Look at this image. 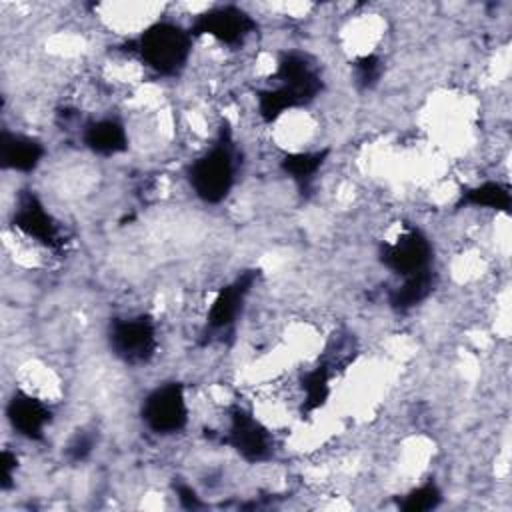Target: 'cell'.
I'll use <instances>...</instances> for the list:
<instances>
[{
	"instance_id": "cell-1",
	"label": "cell",
	"mask_w": 512,
	"mask_h": 512,
	"mask_svg": "<svg viewBox=\"0 0 512 512\" xmlns=\"http://www.w3.org/2000/svg\"><path fill=\"white\" fill-rule=\"evenodd\" d=\"M276 78V86L260 92L258 96V110L266 122L276 120L288 108L306 104L320 90V76L298 52H290L280 58Z\"/></svg>"
},
{
	"instance_id": "cell-2",
	"label": "cell",
	"mask_w": 512,
	"mask_h": 512,
	"mask_svg": "<svg viewBox=\"0 0 512 512\" xmlns=\"http://www.w3.org/2000/svg\"><path fill=\"white\" fill-rule=\"evenodd\" d=\"M150 70L172 76L184 68L192 52V34L174 22H154L130 48Z\"/></svg>"
},
{
	"instance_id": "cell-3",
	"label": "cell",
	"mask_w": 512,
	"mask_h": 512,
	"mask_svg": "<svg viewBox=\"0 0 512 512\" xmlns=\"http://www.w3.org/2000/svg\"><path fill=\"white\" fill-rule=\"evenodd\" d=\"M188 180L194 194L208 204L222 202L228 196L234 184V156L226 136L190 164Z\"/></svg>"
},
{
	"instance_id": "cell-4",
	"label": "cell",
	"mask_w": 512,
	"mask_h": 512,
	"mask_svg": "<svg viewBox=\"0 0 512 512\" xmlns=\"http://www.w3.org/2000/svg\"><path fill=\"white\" fill-rule=\"evenodd\" d=\"M146 426L156 434H176L188 422V402L184 388L168 382L152 390L142 406Z\"/></svg>"
},
{
	"instance_id": "cell-5",
	"label": "cell",
	"mask_w": 512,
	"mask_h": 512,
	"mask_svg": "<svg viewBox=\"0 0 512 512\" xmlns=\"http://www.w3.org/2000/svg\"><path fill=\"white\" fill-rule=\"evenodd\" d=\"M110 348L126 364H144L156 352V326L148 316L116 320L110 326Z\"/></svg>"
},
{
	"instance_id": "cell-6",
	"label": "cell",
	"mask_w": 512,
	"mask_h": 512,
	"mask_svg": "<svg viewBox=\"0 0 512 512\" xmlns=\"http://www.w3.org/2000/svg\"><path fill=\"white\" fill-rule=\"evenodd\" d=\"M256 28V22L248 12H244L238 6H218L214 10H208L200 14L190 28L192 36H212L214 40L238 46L242 44Z\"/></svg>"
},
{
	"instance_id": "cell-7",
	"label": "cell",
	"mask_w": 512,
	"mask_h": 512,
	"mask_svg": "<svg viewBox=\"0 0 512 512\" xmlns=\"http://www.w3.org/2000/svg\"><path fill=\"white\" fill-rule=\"evenodd\" d=\"M430 260L432 246L428 238L418 230L400 234L394 242L386 244L382 252V262L402 278L430 270Z\"/></svg>"
},
{
	"instance_id": "cell-8",
	"label": "cell",
	"mask_w": 512,
	"mask_h": 512,
	"mask_svg": "<svg viewBox=\"0 0 512 512\" xmlns=\"http://www.w3.org/2000/svg\"><path fill=\"white\" fill-rule=\"evenodd\" d=\"M226 440L242 458L250 462L264 460L272 452L270 432L242 408L232 410Z\"/></svg>"
},
{
	"instance_id": "cell-9",
	"label": "cell",
	"mask_w": 512,
	"mask_h": 512,
	"mask_svg": "<svg viewBox=\"0 0 512 512\" xmlns=\"http://www.w3.org/2000/svg\"><path fill=\"white\" fill-rule=\"evenodd\" d=\"M6 412L14 430L28 440H40L50 424V408L24 392L14 394Z\"/></svg>"
},
{
	"instance_id": "cell-10",
	"label": "cell",
	"mask_w": 512,
	"mask_h": 512,
	"mask_svg": "<svg viewBox=\"0 0 512 512\" xmlns=\"http://www.w3.org/2000/svg\"><path fill=\"white\" fill-rule=\"evenodd\" d=\"M252 282H254V274H244L218 292V296L214 298L208 310V326L212 330H224L236 322Z\"/></svg>"
},
{
	"instance_id": "cell-11",
	"label": "cell",
	"mask_w": 512,
	"mask_h": 512,
	"mask_svg": "<svg viewBox=\"0 0 512 512\" xmlns=\"http://www.w3.org/2000/svg\"><path fill=\"white\" fill-rule=\"evenodd\" d=\"M14 222H16L18 230H22L26 236L34 238L36 242H42L46 246L60 244L58 226L54 224L52 216L44 210V206L34 196H28L20 202Z\"/></svg>"
},
{
	"instance_id": "cell-12",
	"label": "cell",
	"mask_w": 512,
	"mask_h": 512,
	"mask_svg": "<svg viewBox=\"0 0 512 512\" xmlns=\"http://www.w3.org/2000/svg\"><path fill=\"white\" fill-rule=\"evenodd\" d=\"M82 140H84L86 148H90L94 154H102V156L118 154V152L126 150V146H128L126 128L116 118H100V120L90 122L84 128Z\"/></svg>"
},
{
	"instance_id": "cell-13",
	"label": "cell",
	"mask_w": 512,
	"mask_h": 512,
	"mask_svg": "<svg viewBox=\"0 0 512 512\" xmlns=\"http://www.w3.org/2000/svg\"><path fill=\"white\" fill-rule=\"evenodd\" d=\"M0 154H2V164L6 168L18 170V172H30L40 164L44 156V148L34 138L4 132Z\"/></svg>"
},
{
	"instance_id": "cell-14",
	"label": "cell",
	"mask_w": 512,
	"mask_h": 512,
	"mask_svg": "<svg viewBox=\"0 0 512 512\" xmlns=\"http://www.w3.org/2000/svg\"><path fill=\"white\" fill-rule=\"evenodd\" d=\"M464 202L480 208L508 212L512 196H510V188L502 182H482L464 194Z\"/></svg>"
},
{
	"instance_id": "cell-15",
	"label": "cell",
	"mask_w": 512,
	"mask_h": 512,
	"mask_svg": "<svg viewBox=\"0 0 512 512\" xmlns=\"http://www.w3.org/2000/svg\"><path fill=\"white\" fill-rule=\"evenodd\" d=\"M430 288H432V274H430V270L406 276L402 286H398L392 292L390 302H392V306H396L400 310L412 308V306H416L418 302H422L430 294Z\"/></svg>"
},
{
	"instance_id": "cell-16",
	"label": "cell",
	"mask_w": 512,
	"mask_h": 512,
	"mask_svg": "<svg viewBox=\"0 0 512 512\" xmlns=\"http://www.w3.org/2000/svg\"><path fill=\"white\" fill-rule=\"evenodd\" d=\"M302 390H304V410L312 412L318 410L326 404L330 396V378L326 368H316L306 374L302 380Z\"/></svg>"
},
{
	"instance_id": "cell-17",
	"label": "cell",
	"mask_w": 512,
	"mask_h": 512,
	"mask_svg": "<svg viewBox=\"0 0 512 512\" xmlns=\"http://www.w3.org/2000/svg\"><path fill=\"white\" fill-rule=\"evenodd\" d=\"M322 158H324V152H298V154L286 156L282 162V168L290 178H294L304 186L314 178V174L322 166Z\"/></svg>"
},
{
	"instance_id": "cell-18",
	"label": "cell",
	"mask_w": 512,
	"mask_h": 512,
	"mask_svg": "<svg viewBox=\"0 0 512 512\" xmlns=\"http://www.w3.org/2000/svg\"><path fill=\"white\" fill-rule=\"evenodd\" d=\"M440 502V492L434 484H424L414 488L410 494H406L402 508L410 512H420V510H430Z\"/></svg>"
},
{
	"instance_id": "cell-19",
	"label": "cell",
	"mask_w": 512,
	"mask_h": 512,
	"mask_svg": "<svg viewBox=\"0 0 512 512\" xmlns=\"http://www.w3.org/2000/svg\"><path fill=\"white\" fill-rule=\"evenodd\" d=\"M378 76H380V60L374 54L362 56L356 62V78L362 86L374 84L378 80Z\"/></svg>"
},
{
	"instance_id": "cell-20",
	"label": "cell",
	"mask_w": 512,
	"mask_h": 512,
	"mask_svg": "<svg viewBox=\"0 0 512 512\" xmlns=\"http://www.w3.org/2000/svg\"><path fill=\"white\" fill-rule=\"evenodd\" d=\"M92 450V438L86 436V434H78L70 440L68 448H66V454L70 460L78 462V460H84Z\"/></svg>"
}]
</instances>
